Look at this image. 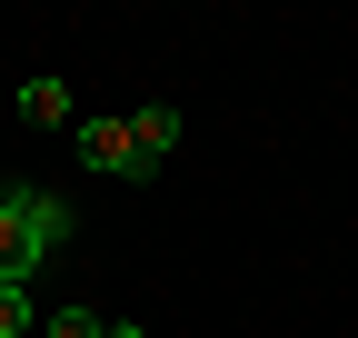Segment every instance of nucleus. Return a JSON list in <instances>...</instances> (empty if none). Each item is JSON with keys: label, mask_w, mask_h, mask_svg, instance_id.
<instances>
[{"label": "nucleus", "mask_w": 358, "mask_h": 338, "mask_svg": "<svg viewBox=\"0 0 358 338\" xmlns=\"http://www.w3.org/2000/svg\"><path fill=\"white\" fill-rule=\"evenodd\" d=\"M70 239V199L50 189H10L0 199V288H30V269Z\"/></svg>", "instance_id": "1"}, {"label": "nucleus", "mask_w": 358, "mask_h": 338, "mask_svg": "<svg viewBox=\"0 0 358 338\" xmlns=\"http://www.w3.org/2000/svg\"><path fill=\"white\" fill-rule=\"evenodd\" d=\"M80 169L90 179H140V149H129V119H80Z\"/></svg>", "instance_id": "2"}, {"label": "nucleus", "mask_w": 358, "mask_h": 338, "mask_svg": "<svg viewBox=\"0 0 358 338\" xmlns=\"http://www.w3.org/2000/svg\"><path fill=\"white\" fill-rule=\"evenodd\" d=\"M129 149H140V179H150V169L179 149V110H159V100H150V110H129Z\"/></svg>", "instance_id": "3"}, {"label": "nucleus", "mask_w": 358, "mask_h": 338, "mask_svg": "<svg viewBox=\"0 0 358 338\" xmlns=\"http://www.w3.org/2000/svg\"><path fill=\"white\" fill-rule=\"evenodd\" d=\"M20 119H30V130H60V119H70V90H60V80H30V90H20Z\"/></svg>", "instance_id": "4"}, {"label": "nucleus", "mask_w": 358, "mask_h": 338, "mask_svg": "<svg viewBox=\"0 0 358 338\" xmlns=\"http://www.w3.org/2000/svg\"><path fill=\"white\" fill-rule=\"evenodd\" d=\"M40 328H50V338H110V318H100V309H50Z\"/></svg>", "instance_id": "5"}, {"label": "nucleus", "mask_w": 358, "mask_h": 338, "mask_svg": "<svg viewBox=\"0 0 358 338\" xmlns=\"http://www.w3.org/2000/svg\"><path fill=\"white\" fill-rule=\"evenodd\" d=\"M20 328H40V309H30V288H0V338H20Z\"/></svg>", "instance_id": "6"}, {"label": "nucleus", "mask_w": 358, "mask_h": 338, "mask_svg": "<svg viewBox=\"0 0 358 338\" xmlns=\"http://www.w3.org/2000/svg\"><path fill=\"white\" fill-rule=\"evenodd\" d=\"M110 338H150V328H129V318H110Z\"/></svg>", "instance_id": "7"}]
</instances>
